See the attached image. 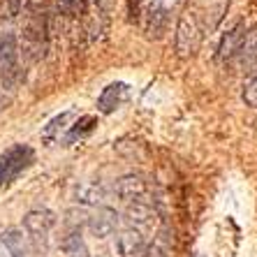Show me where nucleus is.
I'll return each mask as SVG.
<instances>
[{
  "mask_svg": "<svg viewBox=\"0 0 257 257\" xmlns=\"http://www.w3.org/2000/svg\"><path fill=\"white\" fill-rule=\"evenodd\" d=\"M24 227L28 232V236L35 241L37 245H47V239L51 229L56 227V215L47 209H37V211H30L28 215L24 218Z\"/></svg>",
  "mask_w": 257,
  "mask_h": 257,
  "instance_id": "20e7f679",
  "label": "nucleus"
},
{
  "mask_svg": "<svg viewBox=\"0 0 257 257\" xmlns=\"http://www.w3.org/2000/svg\"><path fill=\"white\" fill-rule=\"evenodd\" d=\"M127 12H130V19H135L139 14V0H127Z\"/></svg>",
  "mask_w": 257,
  "mask_h": 257,
  "instance_id": "aec40b11",
  "label": "nucleus"
},
{
  "mask_svg": "<svg viewBox=\"0 0 257 257\" xmlns=\"http://www.w3.org/2000/svg\"><path fill=\"white\" fill-rule=\"evenodd\" d=\"M176 54L181 58H192L197 54L199 42H202V26L199 17L195 12H186L176 24Z\"/></svg>",
  "mask_w": 257,
  "mask_h": 257,
  "instance_id": "f03ea898",
  "label": "nucleus"
},
{
  "mask_svg": "<svg viewBox=\"0 0 257 257\" xmlns=\"http://www.w3.org/2000/svg\"><path fill=\"white\" fill-rule=\"evenodd\" d=\"M3 239H5V243L12 248L14 257H21V255H24V250H26V248H24V236H21L17 229H10V232L3 236Z\"/></svg>",
  "mask_w": 257,
  "mask_h": 257,
  "instance_id": "f3484780",
  "label": "nucleus"
},
{
  "mask_svg": "<svg viewBox=\"0 0 257 257\" xmlns=\"http://www.w3.org/2000/svg\"><path fill=\"white\" fill-rule=\"evenodd\" d=\"M125 220H127V227L146 232V229L153 227V222H156V209H153V204L142 197V199H137V202L127 204Z\"/></svg>",
  "mask_w": 257,
  "mask_h": 257,
  "instance_id": "39448f33",
  "label": "nucleus"
},
{
  "mask_svg": "<svg viewBox=\"0 0 257 257\" xmlns=\"http://www.w3.org/2000/svg\"><path fill=\"white\" fill-rule=\"evenodd\" d=\"M58 5H60V10H65V12H74L79 5V0H58Z\"/></svg>",
  "mask_w": 257,
  "mask_h": 257,
  "instance_id": "6ab92c4d",
  "label": "nucleus"
},
{
  "mask_svg": "<svg viewBox=\"0 0 257 257\" xmlns=\"http://www.w3.org/2000/svg\"><path fill=\"white\" fill-rule=\"evenodd\" d=\"M60 250H63V257H90L88 245L81 236V229H72L65 239L60 241Z\"/></svg>",
  "mask_w": 257,
  "mask_h": 257,
  "instance_id": "9b49d317",
  "label": "nucleus"
},
{
  "mask_svg": "<svg viewBox=\"0 0 257 257\" xmlns=\"http://www.w3.org/2000/svg\"><path fill=\"white\" fill-rule=\"evenodd\" d=\"M241 97H243V102L248 104V107L257 109V74L250 77L243 84V93H241Z\"/></svg>",
  "mask_w": 257,
  "mask_h": 257,
  "instance_id": "dca6fc26",
  "label": "nucleus"
},
{
  "mask_svg": "<svg viewBox=\"0 0 257 257\" xmlns=\"http://www.w3.org/2000/svg\"><path fill=\"white\" fill-rule=\"evenodd\" d=\"M104 197H107V190H104L102 183H84V186H79V190H77V202L88 204V206L102 204Z\"/></svg>",
  "mask_w": 257,
  "mask_h": 257,
  "instance_id": "f8f14e48",
  "label": "nucleus"
},
{
  "mask_svg": "<svg viewBox=\"0 0 257 257\" xmlns=\"http://www.w3.org/2000/svg\"><path fill=\"white\" fill-rule=\"evenodd\" d=\"M33 160H35V153H33L30 146H24V144H19V146H12L10 151H5V153L0 156V186L12 183Z\"/></svg>",
  "mask_w": 257,
  "mask_h": 257,
  "instance_id": "7ed1b4c3",
  "label": "nucleus"
},
{
  "mask_svg": "<svg viewBox=\"0 0 257 257\" xmlns=\"http://www.w3.org/2000/svg\"><path fill=\"white\" fill-rule=\"evenodd\" d=\"M97 5H100V7H104V10H107V7H109V0H97Z\"/></svg>",
  "mask_w": 257,
  "mask_h": 257,
  "instance_id": "4be33fe9",
  "label": "nucleus"
},
{
  "mask_svg": "<svg viewBox=\"0 0 257 257\" xmlns=\"http://www.w3.org/2000/svg\"><path fill=\"white\" fill-rule=\"evenodd\" d=\"M125 97H127V84L114 81V84H109L107 88L102 90L100 100H97V109L102 114H111V111H116L125 102Z\"/></svg>",
  "mask_w": 257,
  "mask_h": 257,
  "instance_id": "1a4fd4ad",
  "label": "nucleus"
},
{
  "mask_svg": "<svg viewBox=\"0 0 257 257\" xmlns=\"http://www.w3.org/2000/svg\"><path fill=\"white\" fill-rule=\"evenodd\" d=\"M24 79V70L19 63V42L14 33H5L0 40V81L5 90H17Z\"/></svg>",
  "mask_w": 257,
  "mask_h": 257,
  "instance_id": "f257e3e1",
  "label": "nucleus"
},
{
  "mask_svg": "<svg viewBox=\"0 0 257 257\" xmlns=\"http://www.w3.org/2000/svg\"><path fill=\"white\" fill-rule=\"evenodd\" d=\"M97 125V118L95 116H81V118L74 123V125H70V132H67L65 142L67 144H74L77 139H84L86 135H90V132L95 130Z\"/></svg>",
  "mask_w": 257,
  "mask_h": 257,
  "instance_id": "4468645a",
  "label": "nucleus"
},
{
  "mask_svg": "<svg viewBox=\"0 0 257 257\" xmlns=\"http://www.w3.org/2000/svg\"><path fill=\"white\" fill-rule=\"evenodd\" d=\"M162 28H165V10L162 7H153L149 14V21H146V33H149V37L158 40L162 35Z\"/></svg>",
  "mask_w": 257,
  "mask_h": 257,
  "instance_id": "2eb2a0df",
  "label": "nucleus"
},
{
  "mask_svg": "<svg viewBox=\"0 0 257 257\" xmlns=\"http://www.w3.org/2000/svg\"><path fill=\"white\" fill-rule=\"evenodd\" d=\"M243 37H245V28L243 24L234 26L232 30H227L222 35L220 44H218V60H232L234 56H239V49L243 44Z\"/></svg>",
  "mask_w": 257,
  "mask_h": 257,
  "instance_id": "9d476101",
  "label": "nucleus"
},
{
  "mask_svg": "<svg viewBox=\"0 0 257 257\" xmlns=\"http://www.w3.org/2000/svg\"><path fill=\"white\" fill-rule=\"evenodd\" d=\"M10 104H12V97H10V95L5 93V90L0 88V111H3V109H7Z\"/></svg>",
  "mask_w": 257,
  "mask_h": 257,
  "instance_id": "412c9836",
  "label": "nucleus"
},
{
  "mask_svg": "<svg viewBox=\"0 0 257 257\" xmlns=\"http://www.w3.org/2000/svg\"><path fill=\"white\" fill-rule=\"evenodd\" d=\"M114 195L123 202H137V199L146 197V181L139 174H125L114 183Z\"/></svg>",
  "mask_w": 257,
  "mask_h": 257,
  "instance_id": "6e6552de",
  "label": "nucleus"
},
{
  "mask_svg": "<svg viewBox=\"0 0 257 257\" xmlns=\"http://www.w3.org/2000/svg\"><path fill=\"white\" fill-rule=\"evenodd\" d=\"M77 116V111H63L60 116H56L54 120H49V125L44 127V132H42V137H44V142H56V139L60 137V132L65 130V127H70L67 123H70L72 118Z\"/></svg>",
  "mask_w": 257,
  "mask_h": 257,
  "instance_id": "ddd939ff",
  "label": "nucleus"
},
{
  "mask_svg": "<svg viewBox=\"0 0 257 257\" xmlns=\"http://www.w3.org/2000/svg\"><path fill=\"white\" fill-rule=\"evenodd\" d=\"M146 241H144V232L135 227L120 229L116 236V255L118 257H142Z\"/></svg>",
  "mask_w": 257,
  "mask_h": 257,
  "instance_id": "0eeeda50",
  "label": "nucleus"
},
{
  "mask_svg": "<svg viewBox=\"0 0 257 257\" xmlns=\"http://www.w3.org/2000/svg\"><path fill=\"white\" fill-rule=\"evenodd\" d=\"M116 225H118V213L114 209H109V206H100L88 218V229L97 239H109L116 232Z\"/></svg>",
  "mask_w": 257,
  "mask_h": 257,
  "instance_id": "423d86ee",
  "label": "nucleus"
},
{
  "mask_svg": "<svg viewBox=\"0 0 257 257\" xmlns=\"http://www.w3.org/2000/svg\"><path fill=\"white\" fill-rule=\"evenodd\" d=\"M142 257H167V248L160 241H153L151 245H146L142 252Z\"/></svg>",
  "mask_w": 257,
  "mask_h": 257,
  "instance_id": "a211bd4d",
  "label": "nucleus"
}]
</instances>
